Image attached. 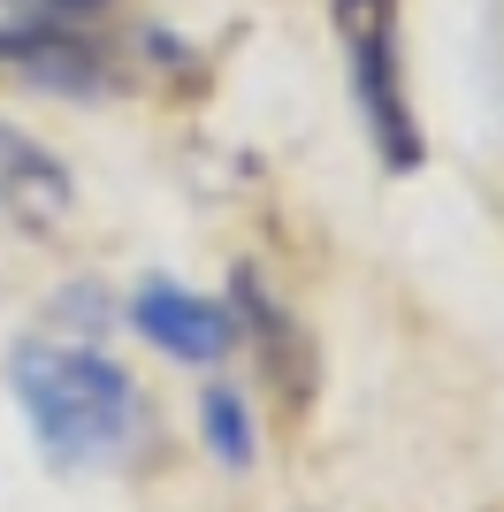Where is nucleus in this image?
Here are the masks:
<instances>
[{
	"label": "nucleus",
	"instance_id": "nucleus-1",
	"mask_svg": "<svg viewBox=\"0 0 504 512\" xmlns=\"http://www.w3.org/2000/svg\"><path fill=\"white\" fill-rule=\"evenodd\" d=\"M8 390H16L23 428L54 474L123 467L146 436V390L92 337H16L8 344Z\"/></svg>",
	"mask_w": 504,
	"mask_h": 512
},
{
	"label": "nucleus",
	"instance_id": "nucleus-2",
	"mask_svg": "<svg viewBox=\"0 0 504 512\" xmlns=\"http://www.w3.org/2000/svg\"><path fill=\"white\" fill-rule=\"evenodd\" d=\"M336 39H344V69H352L359 123L375 138V153L398 176L420 169V115L405 92V39H398V0H336Z\"/></svg>",
	"mask_w": 504,
	"mask_h": 512
},
{
	"label": "nucleus",
	"instance_id": "nucleus-3",
	"mask_svg": "<svg viewBox=\"0 0 504 512\" xmlns=\"http://www.w3.org/2000/svg\"><path fill=\"white\" fill-rule=\"evenodd\" d=\"M123 321L176 367H222L237 352V337H245V321H237L230 306L207 299V291H191V283H176V276H146L130 291Z\"/></svg>",
	"mask_w": 504,
	"mask_h": 512
},
{
	"label": "nucleus",
	"instance_id": "nucleus-4",
	"mask_svg": "<svg viewBox=\"0 0 504 512\" xmlns=\"http://www.w3.org/2000/svg\"><path fill=\"white\" fill-rule=\"evenodd\" d=\"M69 207H77V176H69L31 130H16L0 115V214L31 237H54L69 222Z\"/></svg>",
	"mask_w": 504,
	"mask_h": 512
},
{
	"label": "nucleus",
	"instance_id": "nucleus-5",
	"mask_svg": "<svg viewBox=\"0 0 504 512\" xmlns=\"http://www.w3.org/2000/svg\"><path fill=\"white\" fill-rule=\"evenodd\" d=\"M199 436H207V451H214L230 474H252V467H260V421H252V398H245V390L207 383V398H199Z\"/></svg>",
	"mask_w": 504,
	"mask_h": 512
},
{
	"label": "nucleus",
	"instance_id": "nucleus-6",
	"mask_svg": "<svg viewBox=\"0 0 504 512\" xmlns=\"http://www.w3.org/2000/svg\"><path fill=\"white\" fill-rule=\"evenodd\" d=\"M92 8H107V0H8L16 23H77V16H92Z\"/></svg>",
	"mask_w": 504,
	"mask_h": 512
}]
</instances>
